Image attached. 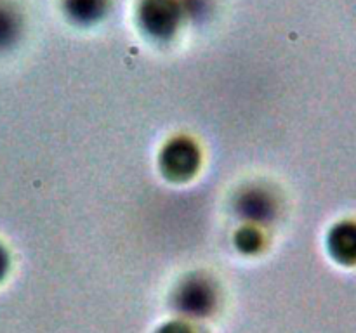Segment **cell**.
I'll return each instance as SVG.
<instances>
[{"instance_id": "cell-1", "label": "cell", "mask_w": 356, "mask_h": 333, "mask_svg": "<svg viewBox=\"0 0 356 333\" xmlns=\"http://www.w3.org/2000/svg\"><path fill=\"white\" fill-rule=\"evenodd\" d=\"M162 165L165 172L176 179L190 177L198 166V149L186 139H176L163 151Z\"/></svg>"}, {"instance_id": "cell-2", "label": "cell", "mask_w": 356, "mask_h": 333, "mask_svg": "<svg viewBox=\"0 0 356 333\" xmlns=\"http://www.w3.org/2000/svg\"><path fill=\"white\" fill-rule=\"evenodd\" d=\"M240 212L252 221H266L271 215V200L261 191H250L240 201Z\"/></svg>"}, {"instance_id": "cell-3", "label": "cell", "mask_w": 356, "mask_h": 333, "mask_svg": "<svg viewBox=\"0 0 356 333\" xmlns=\"http://www.w3.org/2000/svg\"><path fill=\"white\" fill-rule=\"evenodd\" d=\"M209 302H211V290L204 281H190L183 288V307H186L188 311H204Z\"/></svg>"}, {"instance_id": "cell-4", "label": "cell", "mask_w": 356, "mask_h": 333, "mask_svg": "<svg viewBox=\"0 0 356 333\" xmlns=\"http://www.w3.org/2000/svg\"><path fill=\"white\" fill-rule=\"evenodd\" d=\"M17 17L7 6L0 3V49L7 47L16 38Z\"/></svg>"}, {"instance_id": "cell-5", "label": "cell", "mask_w": 356, "mask_h": 333, "mask_svg": "<svg viewBox=\"0 0 356 333\" xmlns=\"http://www.w3.org/2000/svg\"><path fill=\"white\" fill-rule=\"evenodd\" d=\"M149 26L153 30H165L170 26V19H172V10H170L169 3L159 2L152 3L149 7Z\"/></svg>"}, {"instance_id": "cell-6", "label": "cell", "mask_w": 356, "mask_h": 333, "mask_svg": "<svg viewBox=\"0 0 356 333\" xmlns=\"http://www.w3.org/2000/svg\"><path fill=\"white\" fill-rule=\"evenodd\" d=\"M7 266H9V259H7V252H6V248H3V246L0 245V280H2L3 274H6Z\"/></svg>"}]
</instances>
